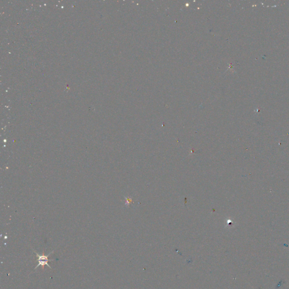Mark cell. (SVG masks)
<instances>
[{
  "instance_id": "cell-1",
  "label": "cell",
  "mask_w": 289,
  "mask_h": 289,
  "mask_svg": "<svg viewBox=\"0 0 289 289\" xmlns=\"http://www.w3.org/2000/svg\"><path fill=\"white\" fill-rule=\"evenodd\" d=\"M53 252H54V251H53L52 252H50L49 255H48L46 256L40 255L38 254L36 252H34L35 254L38 256V264L37 266V267H35L34 269H36V268H38V267H39V266H42V267H44V266H47L48 267H49V268L51 269L52 268H51V267L48 264V262H49V261H52L53 260L49 259L48 258H49V256L50 255L53 253Z\"/></svg>"
}]
</instances>
